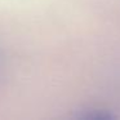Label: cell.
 <instances>
[{
  "mask_svg": "<svg viewBox=\"0 0 120 120\" xmlns=\"http://www.w3.org/2000/svg\"><path fill=\"white\" fill-rule=\"evenodd\" d=\"M76 117H80V119H114L115 115L110 114L109 111H105L101 109H84L81 110L80 114L76 115Z\"/></svg>",
  "mask_w": 120,
  "mask_h": 120,
  "instance_id": "1",
  "label": "cell"
}]
</instances>
